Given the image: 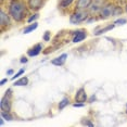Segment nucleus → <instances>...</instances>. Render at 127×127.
I'll list each match as a JSON object with an SVG mask.
<instances>
[{
    "label": "nucleus",
    "instance_id": "nucleus-24",
    "mask_svg": "<svg viewBox=\"0 0 127 127\" xmlns=\"http://www.w3.org/2000/svg\"><path fill=\"white\" fill-rule=\"evenodd\" d=\"M21 62H22V63H26V62H27V59H26V58H22V59H21Z\"/></svg>",
    "mask_w": 127,
    "mask_h": 127
},
{
    "label": "nucleus",
    "instance_id": "nucleus-13",
    "mask_svg": "<svg viewBox=\"0 0 127 127\" xmlns=\"http://www.w3.org/2000/svg\"><path fill=\"white\" fill-rule=\"evenodd\" d=\"M37 27H38V24H37V23L35 22L34 24H32V25H30V26L25 27V30H24V34H28V33H31V32L35 31Z\"/></svg>",
    "mask_w": 127,
    "mask_h": 127
},
{
    "label": "nucleus",
    "instance_id": "nucleus-17",
    "mask_svg": "<svg viewBox=\"0 0 127 127\" xmlns=\"http://www.w3.org/2000/svg\"><path fill=\"white\" fill-rule=\"evenodd\" d=\"M115 26V24L114 25H110V26H108V27H105V28H103V30H101L100 32H98V33H96V35H100V34H102L103 32H106V31H110V30H112Z\"/></svg>",
    "mask_w": 127,
    "mask_h": 127
},
{
    "label": "nucleus",
    "instance_id": "nucleus-9",
    "mask_svg": "<svg viewBox=\"0 0 127 127\" xmlns=\"http://www.w3.org/2000/svg\"><path fill=\"white\" fill-rule=\"evenodd\" d=\"M28 4H30L31 9L37 10L41 7L42 4V0H28Z\"/></svg>",
    "mask_w": 127,
    "mask_h": 127
},
{
    "label": "nucleus",
    "instance_id": "nucleus-1",
    "mask_svg": "<svg viewBox=\"0 0 127 127\" xmlns=\"http://www.w3.org/2000/svg\"><path fill=\"white\" fill-rule=\"evenodd\" d=\"M9 11H10L11 16L15 21H21V20L24 19L25 12H26V5L23 3L22 1L14 0V1L11 2Z\"/></svg>",
    "mask_w": 127,
    "mask_h": 127
},
{
    "label": "nucleus",
    "instance_id": "nucleus-4",
    "mask_svg": "<svg viewBox=\"0 0 127 127\" xmlns=\"http://www.w3.org/2000/svg\"><path fill=\"white\" fill-rule=\"evenodd\" d=\"M114 10H115V8L113 5H105V7L101 8V10H100L101 18H103V19L110 18L111 15L114 14Z\"/></svg>",
    "mask_w": 127,
    "mask_h": 127
},
{
    "label": "nucleus",
    "instance_id": "nucleus-8",
    "mask_svg": "<svg viewBox=\"0 0 127 127\" xmlns=\"http://www.w3.org/2000/svg\"><path fill=\"white\" fill-rule=\"evenodd\" d=\"M66 58H67V54H66V53H63L62 56H60V57L56 58V59H53L52 61H51V63H52L53 65H58V66L63 65V64L65 63V61H66Z\"/></svg>",
    "mask_w": 127,
    "mask_h": 127
},
{
    "label": "nucleus",
    "instance_id": "nucleus-6",
    "mask_svg": "<svg viewBox=\"0 0 127 127\" xmlns=\"http://www.w3.org/2000/svg\"><path fill=\"white\" fill-rule=\"evenodd\" d=\"M92 0H78L76 3V9L77 10H85L90 7Z\"/></svg>",
    "mask_w": 127,
    "mask_h": 127
},
{
    "label": "nucleus",
    "instance_id": "nucleus-14",
    "mask_svg": "<svg viewBox=\"0 0 127 127\" xmlns=\"http://www.w3.org/2000/svg\"><path fill=\"white\" fill-rule=\"evenodd\" d=\"M68 102H70V100H68V99H67V98H64V99H63V100L61 101V102H60V103H59V109H60V110L64 109V108H65V106H66V105H67V104H68Z\"/></svg>",
    "mask_w": 127,
    "mask_h": 127
},
{
    "label": "nucleus",
    "instance_id": "nucleus-16",
    "mask_svg": "<svg viewBox=\"0 0 127 127\" xmlns=\"http://www.w3.org/2000/svg\"><path fill=\"white\" fill-rule=\"evenodd\" d=\"M73 1H74V0H62V1H61V7H62V8L68 7V5H70Z\"/></svg>",
    "mask_w": 127,
    "mask_h": 127
},
{
    "label": "nucleus",
    "instance_id": "nucleus-25",
    "mask_svg": "<svg viewBox=\"0 0 127 127\" xmlns=\"http://www.w3.org/2000/svg\"><path fill=\"white\" fill-rule=\"evenodd\" d=\"M7 82H8V79H2L1 82H0V85H3V84H5Z\"/></svg>",
    "mask_w": 127,
    "mask_h": 127
},
{
    "label": "nucleus",
    "instance_id": "nucleus-7",
    "mask_svg": "<svg viewBox=\"0 0 127 127\" xmlns=\"http://www.w3.org/2000/svg\"><path fill=\"white\" fill-rule=\"evenodd\" d=\"M41 49H42V46L41 44H38V45H36V46H34L33 48H31L30 50L27 51V54L30 57H36V56H38V54L40 53V51H41Z\"/></svg>",
    "mask_w": 127,
    "mask_h": 127
},
{
    "label": "nucleus",
    "instance_id": "nucleus-28",
    "mask_svg": "<svg viewBox=\"0 0 127 127\" xmlns=\"http://www.w3.org/2000/svg\"><path fill=\"white\" fill-rule=\"evenodd\" d=\"M126 106H127V105H126Z\"/></svg>",
    "mask_w": 127,
    "mask_h": 127
},
{
    "label": "nucleus",
    "instance_id": "nucleus-19",
    "mask_svg": "<svg viewBox=\"0 0 127 127\" xmlns=\"http://www.w3.org/2000/svg\"><path fill=\"white\" fill-rule=\"evenodd\" d=\"M23 73H24V70H21V71H19L18 73H16L15 75H14V76H12V79L14 80L15 78H18V77H19V76H21V75H22Z\"/></svg>",
    "mask_w": 127,
    "mask_h": 127
},
{
    "label": "nucleus",
    "instance_id": "nucleus-27",
    "mask_svg": "<svg viewBox=\"0 0 127 127\" xmlns=\"http://www.w3.org/2000/svg\"><path fill=\"white\" fill-rule=\"evenodd\" d=\"M126 11H127V7H126Z\"/></svg>",
    "mask_w": 127,
    "mask_h": 127
},
{
    "label": "nucleus",
    "instance_id": "nucleus-10",
    "mask_svg": "<svg viewBox=\"0 0 127 127\" xmlns=\"http://www.w3.org/2000/svg\"><path fill=\"white\" fill-rule=\"evenodd\" d=\"M0 24H1V26H4V25H9L10 24L9 16H8L3 11L0 12Z\"/></svg>",
    "mask_w": 127,
    "mask_h": 127
},
{
    "label": "nucleus",
    "instance_id": "nucleus-12",
    "mask_svg": "<svg viewBox=\"0 0 127 127\" xmlns=\"http://www.w3.org/2000/svg\"><path fill=\"white\" fill-rule=\"evenodd\" d=\"M27 84H28L27 77H22V78H20L19 80H16V82L14 83V86H26Z\"/></svg>",
    "mask_w": 127,
    "mask_h": 127
},
{
    "label": "nucleus",
    "instance_id": "nucleus-11",
    "mask_svg": "<svg viewBox=\"0 0 127 127\" xmlns=\"http://www.w3.org/2000/svg\"><path fill=\"white\" fill-rule=\"evenodd\" d=\"M85 37H86L85 32H83V31L77 32L76 35H75V37H74V39H73V42H80L82 40L85 39Z\"/></svg>",
    "mask_w": 127,
    "mask_h": 127
},
{
    "label": "nucleus",
    "instance_id": "nucleus-26",
    "mask_svg": "<svg viewBox=\"0 0 127 127\" xmlns=\"http://www.w3.org/2000/svg\"><path fill=\"white\" fill-rule=\"evenodd\" d=\"M8 74H9V75L13 74V71H12V70H9V71H8Z\"/></svg>",
    "mask_w": 127,
    "mask_h": 127
},
{
    "label": "nucleus",
    "instance_id": "nucleus-22",
    "mask_svg": "<svg viewBox=\"0 0 127 127\" xmlns=\"http://www.w3.org/2000/svg\"><path fill=\"white\" fill-rule=\"evenodd\" d=\"M49 35H50V33H49V32H46V35L44 37V39L46 40V41H48L49 40Z\"/></svg>",
    "mask_w": 127,
    "mask_h": 127
},
{
    "label": "nucleus",
    "instance_id": "nucleus-23",
    "mask_svg": "<svg viewBox=\"0 0 127 127\" xmlns=\"http://www.w3.org/2000/svg\"><path fill=\"white\" fill-rule=\"evenodd\" d=\"M83 124H84V125H88V126H92V123H90V122H87V121H86V122H84Z\"/></svg>",
    "mask_w": 127,
    "mask_h": 127
},
{
    "label": "nucleus",
    "instance_id": "nucleus-5",
    "mask_svg": "<svg viewBox=\"0 0 127 127\" xmlns=\"http://www.w3.org/2000/svg\"><path fill=\"white\" fill-rule=\"evenodd\" d=\"M86 100H87V95H86V91L84 88H80L79 90H77L76 95H75V101L76 102H86Z\"/></svg>",
    "mask_w": 127,
    "mask_h": 127
},
{
    "label": "nucleus",
    "instance_id": "nucleus-21",
    "mask_svg": "<svg viewBox=\"0 0 127 127\" xmlns=\"http://www.w3.org/2000/svg\"><path fill=\"white\" fill-rule=\"evenodd\" d=\"M73 106H74V108H82V106H84V104L82 102H80V103H75V104H73Z\"/></svg>",
    "mask_w": 127,
    "mask_h": 127
},
{
    "label": "nucleus",
    "instance_id": "nucleus-15",
    "mask_svg": "<svg viewBox=\"0 0 127 127\" xmlns=\"http://www.w3.org/2000/svg\"><path fill=\"white\" fill-rule=\"evenodd\" d=\"M1 117H3L4 120L7 121H12V116L9 114V112H5V111H2L1 113Z\"/></svg>",
    "mask_w": 127,
    "mask_h": 127
},
{
    "label": "nucleus",
    "instance_id": "nucleus-20",
    "mask_svg": "<svg viewBox=\"0 0 127 127\" xmlns=\"http://www.w3.org/2000/svg\"><path fill=\"white\" fill-rule=\"evenodd\" d=\"M36 19H38V14H34L33 16H31V18L28 19V22L31 23V22H33L34 20H36Z\"/></svg>",
    "mask_w": 127,
    "mask_h": 127
},
{
    "label": "nucleus",
    "instance_id": "nucleus-2",
    "mask_svg": "<svg viewBox=\"0 0 127 127\" xmlns=\"http://www.w3.org/2000/svg\"><path fill=\"white\" fill-rule=\"evenodd\" d=\"M86 19H87V13L84 10H78L77 12H75L73 15L71 16L70 21L72 24H78V23L83 22L84 20H86Z\"/></svg>",
    "mask_w": 127,
    "mask_h": 127
},
{
    "label": "nucleus",
    "instance_id": "nucleus-18",
    "mask_svg": "<svg viewBox=\"0 0 127 127\" xmlns=\"http://www.w3.org/2000/svg\"><path fill=\"white\" fill-rule=\"evenodd\" d=\"M125 23H126V20L121 19V20H117V21H115L114 24L115 25H123V24H125Z\"/></svg>",
    "mask_w": 127,
    "mask_h": 127
},
{
    "label": "nucleus",
    "instance_id": "nucleus-3",
    "mask_svg": "<svg viewBox=\"0 0 127 127\" xmlns=\"http://www.w3.org/2000/svg\"><path fill=\"white\" fill-rule=\"evenodd\" d=\"M10 92L11 90H8L5 96L1 99V102H0V108H1L2 111H5V112H9L10 109H11V102H10V99L8 97L10 96Z\"/></svg>",
    "mask_w": 127,
    "mask_h": 127
}]
</instances>
